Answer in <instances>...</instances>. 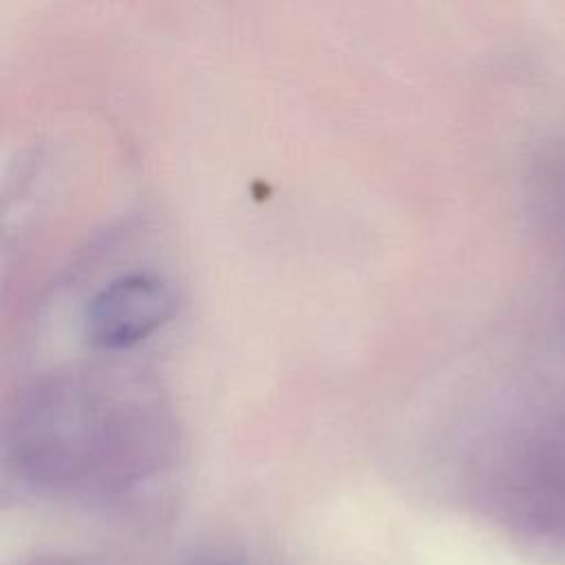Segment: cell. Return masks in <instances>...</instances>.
Returning a JSON list of instances; mask_svg holds the SVG:
<instances>
[{"label":"cell","instance_id":"obj_1","mask_svg":"<svg viewBox=\"0 0 565 565\" xmlns=\"http://www.w3.org/2000/svg\"><path fill=\"white\" fill-rule=\"evenodd\" d=\"M166 282L143 274L110 282L88 309V333L106 349L130 347L154 331L172 311Z\"/></svg>","mask_w":565,"mask_h":565}]
</instances>
